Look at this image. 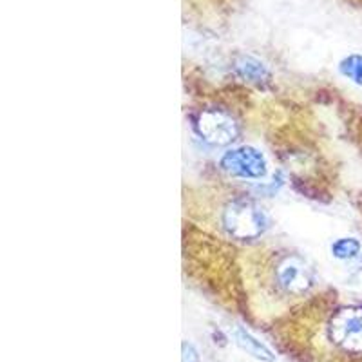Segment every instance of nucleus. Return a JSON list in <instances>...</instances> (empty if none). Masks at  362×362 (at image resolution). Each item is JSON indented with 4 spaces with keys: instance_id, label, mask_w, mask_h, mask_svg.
I'll return each instance as SVG.
<instances>
[{
    "instance_id": "nucleus-3",
    "label": "nucleus",
    "mask_w": 362,
    "mask_h": 362,
    "mask_svg": "<svg viewBox=\"0 0 362 362\" xmlns=\"http://www.w3.org/2000/svg\"><path fill=\"white\" fill-rule=\"evenodd\" d=\"M329 337L342 350L362 354V310L344 308L335 313L329 325Z\"/></svg>"
},
{
    "instance_id": "nucleus-5",
    "label": "nucleus",
    "mask_w": 362,
    "mask_h": 362,
    "mask_svg": "<svg viewBox=\"0 0 362 362\" xmlns=\"http://www.w3.org/2000/svg\"><path fill=\"white\" fill-rule=\"evenodd\" d=\"M277 283L288 293H305L313 284V274L299 257H284L277 264Z\"/></svg>"
},
{
    "instance_id": "nucleus-8",
    "label": "nucleus",
    "mask_w": 362,
    "mask_h": 362,
    "mask_svg": "<svg viewBox=\"0 0 362 362\" xmlns=\"http://www.w3.org/2000/svg\"><path fill=\"white\" fill-rule=\"evenodd\" d=\"M361 243L355 238H341L332 245V254L341 261H354L361 254Z\"/></svg>"
},
{
    "instance_id": "nucleus-10",
    "label": "nucleus",
    "mask_w": 362,
    "mask_h": 362,
    "mask_svg": "<svg viewBox=\"0 0 362 362\" xmlns=\"http://www.w3.org/2000/svg\"><path fill=\"white\" fill-rule=\"evenodd\" d=\"M183 362H199V354L190 342H183Z\"/></svg>"
},
{
    "instance_id": "nucleus-4",
    "label": "nucleus",
    "mask_w": 362,
    "mask_h": 362,
    "mask_svg": "<svg viewBox=\"0 0 362 362\" xmlns=\"http://www.w3.org/2000/svg\"><path fill=\"white\" fill-rule=\"evenodd\" d=\"M199 136L212 145H228L238 138V125L234 119L218 109H209L198 116L196 122Z\"/></svg>"
},
{
    "instance_id": "nucleus-7",
    "label": "nucleus",
    "mask_w": 362,
    "mask_h": 362,
    "mask_svg": "<svg viewBox=\"0 0 362 362\" xmlns=\"http://www.w3.org/2000/svg\"><path fill=\"white\" fill-rule=\"evenodd\" d=\"M234 339H235V342H238V344L241 346L245 351H247V354L254 355L255 358H261V361H274V354L268 350L263 342L257 341V339H255L250 332H247V329L235 328Z\"/></svg>"
},
{
    "instance_id": "nucleus-6",
    "label": "nucleus",
    "mask_w": 362,
    "mask_h": 362,
    "mask_svg": "<svg viewBox=\"0 0 362 362\" xmlns=\"http://www.w3.org/2000/svg\"><path fill=\"white\" fill-rule=\"evenodd\" d=\"M235 71H238L241 78L248 80L252 83H264L270 78L267 66L261 60L248 57V54H243V57H239L235 60Z\"/></svg>"
},
{
    "instance_id": "nucleus-1",
    "label": "nucleus",
    "mask_w": 362,
    "mask_h": 362,
    "mask_svg": "<svg viewBox=\"0 0 362 362\" xmlns=\"http://www.w3.org/2000/svg\"><path fill=\"white\" fill-rule=\"evenodd\" d=\"M225 230L238 239H255L268 228L264 210L250 202H234L223 212Z\"/></svg>"
},
{
    "instance_id": "nucleus-2",
    "label": "nucleus",
    "mask_w": 362,
    "mask_h": 362,
    "mask_svg": "<svg viewBox=\"0 0 362 362\" xmlns=\"http://www.w3.org/2000/svg\"><path fill=\"white\" fill-rule=\"evenodd\" d=\"M221 167L225 173L243 180H261L267 174V158L254 147H238L226 151L221 158Z\"/></svg>"
},
{
    "instance_id": "nucleus-9",
    "label": "nucleus",
    "mask_w": 362,
    "mask_h": 362,
    "mask_svg": "<svg viewBox=\"0 0 362 362\" xmlns=\"http://www.w3.org/2000/svg\"><path fill=\"white\" fill-rule=\"evenodd\" d=\"M341 73L357 86H362V54H350L341 62Z\"/></svg>"
}]
</instances>
